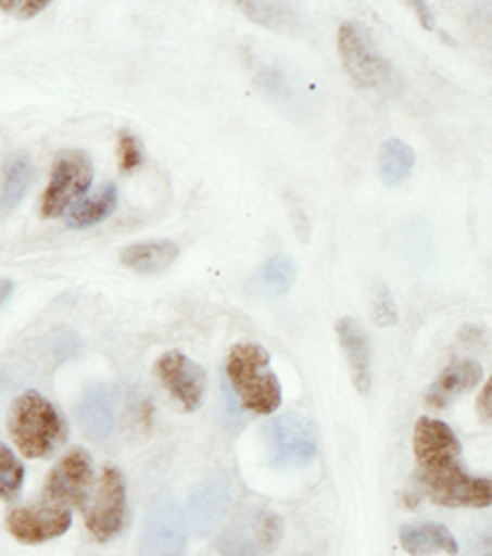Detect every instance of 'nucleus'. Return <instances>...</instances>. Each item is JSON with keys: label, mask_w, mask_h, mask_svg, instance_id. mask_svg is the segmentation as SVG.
I'll list each match as a JSON object with an SVG mask.
<instances>
[{"label": "nucleus", "mask_w": 492, "mask_h": 556, "mask_svg": "<svg viewBox=\"0 0 492 556\" xmlns=\"http://www.w3.org/2000/svg\"><path fill=\"white\" fill-rule=\"evenodd\" d=\"M373 318L377 326H384V328L396 326L399 320V308H396L394 295L389 291V286L382 281H377L373 286Z\"/></svg>", "instance_id": "a878e982"}, {"label": "nucleus", "mask_w": 492, "mask_h": 556, "mask_svg": "<svg viewBox=\"0 0 492 556\" xmlns=\"http://www.w3.org/2000/svg\"><path fill=\"white\" fill-rule=\"evenodd\" d=\"M33 185V163L27 155H17L8 163V182H5V210H13L23 202V198Z\"/></svg>", "instance_id": "b1692460"}, {"label": "nucleus", "mask_w": 492, "mask_h": 556, "mask_svg": "<svg viewBox=\"0 0 492 556\" xmlns=\"http://www.w3.org/2000/svg\"><path fill=\"white\" fill-rule=\"evenodd\" d=\"M118 205V190L116 185H106V188H101L97 194H91V198L77 202V205H72L67 212V225L74 229H87V227H94L99 222H104L106 217L114 215V210Z\"/></svg>", "instance_id": "aec40b11"}, {"label": "nucleus", "mask_w": 492, "mask_h": 556, "mask_svg": "<svg viewBox=\"0 0 492 556\" xmlns=\"http://www.w3.org/2000/svg\"><path fill=\"white\" fill-rule=\"evenodd\" d=\"M399 544L412 556H431V554H449L456 556L461 552L458 540L453 536L449 527L439 522L424 525H404L399 530Z\"/></svg>", "instance_id": "f3484780"}, {"label": "nucleus", "mask_w": 492, "mask_h": 556, "mask_svg": "<svg viewBox=\"0 0 492 556\" xmlns=\"http://www.w3.org/2000/svg\"><path fill=\"white\" fill-rule=\"evenodd\" d=\"M412 8L416 11V15H419V21H421V25L426 27V30H433L436 21H433V15L429 11V5H426V3H412Z\"/></svg>", "instance_id": "7c9ffc66"}, {"label": "nucleus", "mask_w": 492, "mask_h": 556, "mask_svg": "<svg viewBox=\"0 0 492 556\" xmlns=\"http://www.w3.org/2000/svg\"><path fill=\"white\" fill-rule=\"evenodd\" d=\"M485 556H492V552H490V554H485Z\"/></svg>", "instance_id": "72a5a7b5"}, {"label": "nucleus", "mask_w": 492, "mask_h": 556, "mask_svg": "<svg viewBox=\"0 0 492 556\" xmlns=\"http://www.w3.org/2000/svg\"><path fill=\"white\" fill-rule=\"evenodd\" d=\"M237 5L241 8V13L252 17L254 23L272 27L276 33L295 35L303 30L301 15L289 5H281V3H237Z\"/></svg>", "instance_id": "4be33fe9"}, {"label": "nucleus", "mask_w": 492, "mask_h": 556, "mask_svg": "<svg viewBox=\"0 0 492 556\" xmlns=\"http://www.w3.org/2000/svg\"><path fill=\"white\" fill-rule=\"evenodd\" d=\"M91 458L85 448L64 453L58 466L50 470L42 488V503L58 507H85L91 490Z\"/></svg>", "instance_id": "9d476101"}, {"label": "nucleus", "mask_w": 492, "mask_h": 556, "mask_svg": "<svg viewBox=\"0 0 492 556\" xmlns=\"http://www.w3.org/2000/svg\"><path fill=\"white\" fill-rule=\"evenodd\" d=\"M336 330L340 348L345 352L352 384L359 394H369L373 389V345H369L365 328L355 318H340Z\"/></svg>", "instance_id": "2eb2a0df"}, {"label": "nucleus", "mask_w": 492, "mask_h": 556, "mask_svg": "<svg viewBox=\"0 0 492 556\" xmlns=\"http://www.w3.org/2000/svg\"><path fill=\"white\" fill-rule=\"evenodd\" d=\"M155 377L185 412H198L207 392V372L178 350L165 352L155 363Z\"/></svg>", "instance_id": "9b49d317"}, {"label": "nucleus", "mask_w": 492, "mask_h": 556, "mask_svg": "<svg viewBox=\"0 0 492 556\" xmlns=\"http://www.w3.org/2000/svg\"><path fill=\"white\" fill-rule=\"evenodd\" d=\"M178 256H180L178 244L157 239V242L131 244L128 249H124V252H121V264L131 268L136 274H161L168 266H173V262Z\"/></svg>", "instance_id": "6ab92c4d"}, {"label": "nucleus", "mask_w": 492, "mask_h": 556, "mask_svg": "<svg viewBox=\"0 0 492 556\" xmlns=\"http://www.w3.org/2000/svg\"><path fill=\"white\" fill-rule=\"evenodd\" d=\"M231 509V485L229 478L210 476L202 478L198 485L192 488L188 497V525L194 536H210L215 534L222 525H225L227 515Z\"/></svg>", "instance_id": "f8f14e48"}, {"label": "nucleus", "mask_w": 492, "mask_h": 556, "mask_svg": "<svg viewBox=\"0 0 492 556\" xmlns=\"http://www.w3.org/2000/svg\"><path fill=\"white\" fill-rule=\"evenodd\" d=\"M188 546V522L171 495H157L146 507L141 527L143 556H182Z\"/></svg>", "instance_id": "0eeeda50"}, {"label": "nucleus", "mask_w": 492, "mask_h": 556, "mask_svg": "<svg viewBox=\"0 0 492 556\" xmlns=\"http://www.w3.org/2000/svg\"><path fill=\"white\" fill-rule=\"evenodd\" d=\"M264 443L268 463L274 468H303L313 463L318 453V433L315 426L299 412H286L264 424Z\"/></svg>", "instance_id": "39448f33"}, {"label": "nucleus", "mask_w": 492, "mask_h": 556, "mask_svg": "<svg viewBox=\"0 0 492 556\" xmlns=\"http://www.w3.org/2000/svg\"><path fill=\"white\" fill-rule=\"evenodd\" d=\"M482 382V365L476 359H456L443 372L436 377V382L426 392V404L433 409H443L451 402H456L461 394H468Z\"/></svg>", "instance_id": "dca6fc26"}, {"label": "nucleus", "mask_w": 492, "mask_h": 556, "mask_svg": "<svg viewBox=\"0 0 492 556\" xmlns=\"http://www.w3.org/2000/svg\"><path fill=\"white\" fill-rule=\"evenodd\" d=\"M77 419L81 431L94 443H106L116 431L118 392L114 384H91L81 396Z\"/></svg>", "instance_id": "4468645a"}, {"label": "nucleus", "mask_w": 492, "mask_h": 556, "mask_svg": "<svg viewBox=\"0 0 492 556\" xmlns=\"http://www.w3.org/2000/svg\"><path fill=\"white\" fill-rule=\"evenodd\" d=\"M8 532L23 544H42L58 540L72 527V509L40 503L35 507H17L5 520Z\"/></svg>", "instance_id": "ddd939ff"}, {"label": "nucleus", "mask_w": 492, "mask_h": 556, "mask_svg": "<svg viewBox=\"0 0 492 556\" xmlns=\"http://www.w3.org/2000/svg\"><path fill=\"white\" fill-rule=\"evenodd\" d=\"M338 50L345 70L359 87L392 94L402 87L396 70L382 52H379L373 33L357 23L340 25Z\"/></svg>", "instance_id": "20e7f679"}, {"label": "nucleus", "mask_w": 492, "mask_h": 556, "mask_svg": "<svg viewBox=\"0 0 492 556\" xmlns=\"http://www.w3.org/2000/svg\"><path fill=\"white\" fill-rule=\"evenodd\" d=\"M227 377L247 412L272 416L281 406V384L272 369V355L258 342H239L229 350Z\"/></svg>", "instance_id": "f03ea898"}, {"label": "nucleus", "mask_w": 492, "mask_h": 556, "mask_svg": "<svg viewBox=\"0 0 492 556\" xmlns=\"http://www.w3.org/2000/svg\"><path fill=\"white\" fill-rule=\"evenodd\" d=\"M94 180V168L87 153L64 151L52 168L48 190L42 194V217H60L74 200L81 198Z\"/></svg>", "instance_id": "6e6552de"}, {"label": "nucleus", "mask_w": 492, "mask_h": 556, "mask_svg": "<svg viewBox=\"0 0 492 556\" xmlns=\"http://www.w3.org/2000/svg\"><path fill=\"white\" fill-rule=\"evenodd\" d=\"M295 278H299L295 258L289 254H278L258 268V274L252 278V293L258 299H281L293 289Z\"/></svg>", "instance_id": "a211bd4d"}, {"label": "nucleus", "mask_w": 492, "mask_h": 556, "mask_svg": "<svg viewBox=\"0 0 492 556\" xmlns=\"http://www.w3.org/2000/svg\"><path fill=\"white\" fill-rule=\"evenodd\" d=\"M256 85L268 99L276 101V104L283 111H289L291 116H295V109L303 106L299 91L293 89V85L286 79V74L281 70H276V67L262 70V74L256 77Z\"/></svg>", "instance_id": "5701e85b"}, {"label": "nucleus", "mask_w": 492, "mask_h": 556, "mask_svg": "<svg viewBox=\"0 0 492 556\" xmlns=\"http://www.w3.org/2000/svg\"><path fill=\"white\" fill-rule=\"evenodd\" d=\"M118 163L121 170L131 173L143 163V148L138 143V138L131 134H121L118 138Z\"/></svg>", "instance_id": "bb28decb"}, {"label": "nucleus", "mask_w": 492, "mask_h": 556, "mask_svg": "<svg viewBox=\"0 0 492 556\" xmlns=\"http://www.w3.org/2000/svg\"><path fill=\"white\" fill-rule=\"evenodd\" d=\"M8 431L25 458H48L67 439V424L40 392H23L8 414Z\"/></svg>", "instance_id": "7ed1b4c3"}, {"label": "nucleus", "mask_w": 492, "mask_h": 556, "mask_svg": "<svg viewBox=\"0 0 492 556\" xmlns=\"http://www.w3.org/2000/svg\"><path fill=\"white\" fill-rule=\"evenodd\" d=\"M478 416H480V421L492 424V377L488 379L478 396Z\"/></svg>", "instance_id": "c756f323"}, {"label": "nucleus", "mask_w": 492, "mask_h": 556, "mask_svg": "<svg viewBox=\"0 0 492 556\" xmlns=\"http://www.w3.org/2000/svg\"><path fill=\"white\" fill-rule=\"evenodd\" d=\"M299 556H311V554H299Z\"/></svg>", "instance_id": "473e14b6"}, {"label": "nucleus", "mask_w": 492, "mask_h": 556, "mask_svg": "<svg viewBox=\"0 0 492 556\" xmlns=\"http://www.w3.org/2000/svg\"><path fill=\"white\" fill-rule=\"evenodd\" d=\"M241 409H244V406H241L239 400H235L231 389L222 382V387H219V419L227 424H237L241 416Z\"/></svg>", "instance_id": "c85d7f7f"}, {"label": "nucleus", "mask_w": 492, "mask_h": 556, "mask_svg": "<svg viewBox=\"0 0 492 556\" xmlns=\"http://www.w3.org/2000/svg\"><path fill=\"white\" fill-rule=\"evenodd\" d=\"M416 480L436 505L482 509L492 505V478L463 470V446L449 424L421 416L414 429Z\"/></svg>", "instance_id": "f257e3e1"}, {"label": "nucleus", "mask_w": 492, "mask_h": 556, "mask_svg": "<svg viewBox=\"0 0 492 556\" xmlns=\"http://www.w3.org/2000/svg\"><path fill=\"white\" fill-rule=\"evenodd\" d=\"M48 5L50 0H0V11L21 17V21H30Z\"/></svg>", "instance_id": "cd10ccee"}, {"label": "nucleus", "mask_w": 492, "mask_h": 556, "mask_svg": "<svg viewBox=\"0 0 492 556\" xmlns=\"http://www.w3.org/2000/svg\"><path fill=\"white\" fill-rule=\"evenodd\" d=\"M414 165L416 153L412 146L404 143L402 138L384 141L382 151H379V178L384 180V185H392V188L402 185L414 173Z\"/></svg>", "instance_id": "412c9836"}, {"label": "nucleus", "mask_w": 492, "mask_h": 556, "mask_svg": "<svg viewBox=\"0 0 492 556\" xmlns=\"http://www.w3.org/2000/svg\"><path fill=\"white\" fill-rule=\"evenodd\" d=\"M25 468L15 453L0 443V500H15L23 490Z\"/></svg>", "instance_id": "393cba45"}, {"label": "nucleus", "mask_w": 492, "mask_h": 556, "mask_svg": "<svg viewBox=\"0 0 492 556\" xmlns=\"http://www.w3.org/2000/svg\"><path fill=\"white\" fill-rule=\"evenodd\" d=\"M15 291V283L11 281V278H0V308L11 301V295Z\"/></svg>", "instance_id": "2f4dec72"}, {"label": "nucleus", "mask_w": 492, "mask_h": 556, "mask_svg": "<svg viewBox=\"0 0 492 556\" xmlns=\"http://www.w3.org/2000/svg\"><path fill=\"white\" fill-rule=\"evenodd\" d=\"M126 520V480L118 468L106 466L101 470L94 505L87 509V530L97 542H109L124 532Z\"/></svg>", "instance_id": "1a4fd4ad"}, {"label": "nucleus", "mask_w": 492, "mask_h": 556, "mask_svg": "<svg viewBox=\"0 0 492 556\" xmlns=\"http://www.w3.org/2000/svg\"><path fill=\"white\" fill-rule=\"evenodd\" d=\"M283 525L274 509L252 507L241 513L219 534V556H272L281 544Z\"/></svg>", "instance_id": "423d86ee"}]
</instances>
